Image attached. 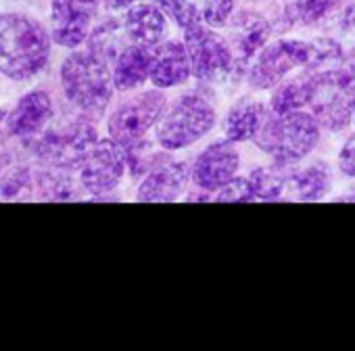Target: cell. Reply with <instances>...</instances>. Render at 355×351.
Wrapping results in <instances>:
<instances>
[{
	"mask_svg": "<svg viewBox=\"0 0 355 351\" xmlns=\"http://www.w3.org/2000/svg\"><path fill=\"white\" fill-rule=\"evenodd\" d=\"M51 57V36L32 17L0 15V74L24 82L38 76Z\"/></svg>",
	"mask_w": 355,
	"mask_h": 351,
	"instance_id": "1",
	"label": "cell"
},
{
	"mask_svg": "<svg viewBox=\"0 0 355 351\" xmlns=\"http://www.w3.org/2000/svg\"><path fill=\"white\" fill-rule=\"evenodd\" d=\"M61 86L78 115L98 121L113 99V71L90 49L71 53L61 65Z\"/></svg>",
	"mask_w": 355,
	"mask_h": 351,
	"instance_id": "2",
	"label": "cell"
},
{
	"mask_svg": "<svg viewBox=\"0 0 355 351\" xmlns=\"http://www.w3.org/2000/svg\"><path fill=\"white\" fill-rule=\"evenodd\" d=\"M320 140L322 128L307 109L284 115L270 111L261 130L253 138V144L276 163L297 165L318 148Z\"/></svg>",
	"mask_w": 355,
	"mask_h": 351,
	"instance_id": "3",
	"label": "cell"
},
{
	"mask_svg": "<svg viewBox=\"0 0 355 351\" xmlns=\"http://www.w3.org/2000/svg\"><path fill=\"white\" fill-rule=\"evenodd\" d=\"M216 123L218 111L211 101L199 92H184L167 103L155 126V142L169 153H180L211 134Z\"/></svg>",
	"mask_w": 355,
	"mask_h": 351,
	"instance_id": "4",
	"label": "cell"
},
{
	"mask_svg": "<svg viewBox=\"0 0 355 351\" xmlns=\"http://www.w3.org/2000/svg\"><path fill=\"white\" fill-rule=\"evenodd\" d=\"M26 146L46 165L80 169L82 161L98 142L94 121L76 115L57 126H46L40 134L26 138Z\"/></svg>",
	"mask_w": 355,
	"mask_h": 351,
	"instance_id": "5",
	"label": "cell"
},
{
	"mask_svg": "<svg viewBox=\"0 0 355 351\" xmlns=\"http://www.w3.org/2000/svg\"><path fill=\"white\" fill-rule=\"evenodd\" d=\"M182 40L187 44L191 65H193V78L203 84H218L230 78L236 71V59L234 51L220 30L197 24L182 32Z\"/></svg>",
	"mask_w": 355,
	"mask_h": 351,
	"instance_id": "6",
	"label": "cell"
},
{
	"mask_svg": "<svg viewBox=\"0 0 355 351\" xmlns=\"http://www.w3.org/2000/svg\"><path fill=\"white\" fill-rule=\"evenodd\" d=\"M309 61V42L299 38L270 40L249 63L245 80L251 90L268 92L288 76L303 71Z\"/></svg>",
	"mask_w": 355,
	"mask_h": 351,
	"instance_id": "7",
	"label": "cell"
},
{
	"mask_svg": "<svg viewBox=\"0 0 355 351\" xmlns=\"http://www.w3.org/2000/svg\"><path fill=\"white\" fill-rule=\"evenodd\" d=\"M167 103L169 99L165 90L155 86L130 94L111 111L107 121L109 136L125 148L140 142L150 130H155Z\"/></svg>",
	"mask_w": 355,
	"mask_h": 351,
	"instance_id": "8",
	"label": "cell"
},
{
	"mask_svg": "<svg viewBox=\"0 0 355 351\" xmlns=\"http://www.w3.org/2000/svg\"><path fill=\"white\" fill-rule=\"evenodd\" d=\"M355 82H351L343 69L315 74V90L309 103V113L320 123L322 132L338 134L353 121Z\"/></svg>",
	"mask_w": 355,
	"mask_h": 351,
	"instance_id": "9",
	"label": "cell"
},
{
	"mask_svg": "<svg viewBox=\"0 0 355 351\" xmlns=\"http://www.w3.org/2000/svg\"><path fill=\"white\" fill-rule=\"evenodd\" d=\"M80 185L86 193L103 197L113 193L128 171V153L111 136L98 138L94 148L80 165Z\"/></svg>",
	"mask_w": 355,
	"mask_h": 351,
	"instance_id": "10",
	"label": "cell"
},
{
	"mask_svg": "<svg viewBox=\"0 0 355 351\" xmlns=\"http://www.w3.org/2000/svg\"><path fill=\"white\" fill-rule=\"evenodd\" d=\"M241 163L243 161L236 144L226 138H218L203 146L193 159V185L205 195H216L222 187H226L241 173Z\"/></svg>",
	"mask_w": 355,
	"mask_h": 351,
	"instance_id": "11",
	"label": "cell"
},
{
	"mask_svg": "<svg viewBox=\"0 0 355 351\" xmlns=\"http://www.w3.org/2000/svg\"><path fill=\"white\" fill-rule=\"evenodd\" d=\"M171 155V153H169ZM163 157L155 167H150L136 189V199L142 203H171L178 201L193 185L191 165L182 159Z\"/></svg>",
	"mask_w": 355,
	"mask_h": 351,
	"instance_id": "12",
	"label": "cell"
},
{
	"mask_svg": "<svg viewBox=\"0 0 355 351\" xmlns=\"http://www.w3.org/2000/svg\"><path fill=\"white\" fill-rule=\"evenodd\" d=\"M272 36L274 26L266 15L251 9H239L226 26V38L234 51L236 69L247 71L249 63L272 40Z\"/></svg>",
	"mask_w": 355,
	"mask_h": 351,
	"instance_id": "13",
	"label": "cell"
},
{
	"mask_svg": "<svg viewBox=\"0 0 355 351\" xmlns=\"http://www.w3.org/2000/svg\"><path fill=\"white\" fill-rule=\"evenodd\" d=\"M193 80V65L184 40L165 38L153 46L150 84L161 90H173Z\"/></svg>",
	"mask_w": 355,
	"mask_h": 351,
	"instance_id": "14",
	"label": "cell"
},
{
	"mask_svg": "<svg viewBox=\"0 0 355 351\" xmlns=\"http://www.w3.org/2000/svg\"><path fill=\"white\" fill-rule=\"evenodd\" d=\"M332 182H334L332 167L324 159H313L301 167L291 165L286 176L284 199H293L301 203L322 201L332 191Z\"/></svg>",
	"mask_w": 355,
	"mask_h": 351,
	"instance_id": "15",
	"label": "cell"
},
{
	"mask_svg": "<svg viewBox=\"0 0 355 351\" xmlns=\"http://www.w3.org/2000/svg\"><path fill=\"white\" fill-rule=\"evenodd\" d=\"M270 113V107L261 103L255 96H241L234 101L224 119H222V134L226 140L241 144V142H253L257 132L261 130L266 117Z\"/></svg>",
	"mask_w": 355,
	"mask_h": 351,
	"instance_id": "16",
	"label": "cell"
},
{
	"mask_svg": "<svg viewBox=\"0 0 355 351\" xmlns=\"http://www.w3.org/2000/svg\"><path fill=\"white\" fill-rule=\"evenodd\" d=\"M53 119V101L49 92L44 90H34L26 94L17 107L9 113L7 117V128L9 134L26 140L36 134H40Z\"/></svg>",
	"mask_w": 355,
	"mask_h": 351,
	"instance_id": "17",
	"label": "cell"
},
{
	"mask_svg": "<svg viewBox=\"0 0 355 351\" xmlns=\"http://www.w3.org/2000/svg\"><path fill=\"white\" fill-rule=\"evenodd\" d=\"M167 15L157 3H134L125 9L123 26L130 42L140 46H157L167 36Z\"/></svg>",
	"mask_w": 355,
	"mask_h": 351,
	"instance_id": "18",
	"label": "cell"
},
{
	"mask_svg": "<svg viewBox=\"0 0 355 351\" xmlns=\"http://www.w3.org/2000/svg\"><path fill=\"white\" fill-rule=\"evenodd\" d=\"M92 19H94L92 11L71 7L67 3H61V0H53V11H51L53 40L65 49H78L88 40L92 32Z\"/></svg>",
	"mask_w": 355,
	"mask_h": 351,
	"instance_id": "19",
	"label": "cell"
},
{
	"mask_svg": "<svg viewBox=\"0 0 355 351\" xmlns=\"http://www.w3.org/2000/svg\"><path fill=\"white\" fill-rule=\"evenodd\" d=\"M153 49L130 42L111 65L113 84L119 92H136L150 82Z\"/></svg>",
	"mask_w": 355,
	"mask_h": 351,
	"instance_id": "20",
	"label": "cell"
},
{
	"mask_svg": "<svg viewBox=\"0 0 355 351\" xmlns=\"http://www.w3.org/2000/svg\"><path fill=\"white\" fill-rule=\"evenodd\" d=\"M313 90H315V74L297 71V74L288 76L286 80H282L276 88H272L268 107L276 115L305 111V109H309Z\"/></svg>",
	"mask_w": 355,
	"mask_h": 351,
	"instance_id": "21",
	"label": "cell"
},
{
	"mask_svg": "<svg viewBox=\"0 0 355 351\" xmlns=\"http://www.w3.org/2000/svg\"><path fill=\"white\" fill-rule=\"evenodd\" d=\"M340 0H280V19L293 28H313L328 22Z\"/></svg>",
	"mask_w": 355,
	"mask_h": 351,
	"instance_id": "22",
	"label": "cell"
},
{
	"mask_svg": "<svg viewBox=\"0 0 355 351\" xmlns=\"http://www.w3.org/2000/svg\"><path fill=\"white\" fill-rule=\"evenodd\" d=\"M128 44H130V38H128L125 26H123V22H117V19L103 22L88 36V49L96 57L107 61L109 65L115 63V59L121 55V51Z\"/></svg>",
	"mask_w": 355,
	"mask_h": 351,
	"instance_id": "23",
	"label": "cell"
},
{
	"mask_svg": "<svg viewBox=\"0 0 355 351\" xmlns=\"http://www.w3.org/2000/svg\"><path fill=\"white\" fill-rule=\"evenodd\" d=\"M288 167L291 165L272 161L270 165L255 167L247 173L257 201H280V199H284Z\"/></svg>",
	"mask_w": 355,
	"mask_h": 351,
	"instance_id": "24",
	"label": "cell"
},
{
	"mask_svg": "<svg viewBox=\"0 0 355 351\" xmlns=\"http://www.w3.org/2000/svg\"><path fill=\"white\" fill-rule=\"evenodd\" d=\"M343 59H345V51L340 42L328 36H320V38L309 40V61L303 71L324 74V71L340 69Z\"/></svg>",
	"mask_w": 355,
	"mask_h": 351,
	"instance_id": "25",
	"label": "cell"
},
{
	"mask_svg": "<svg viewBox=\"0 0 355 351\" xmlns=\"http://www.w3.org/2000/svg\"><path fill=\"white\" fill-rule=\"evenodd\" d=\"M71 169L65 167H55L49 165L44 171L38 173V187L42 193V199H51V201H67L73 199V180L69 176Z\"/></svg>",
	"mask_w": 355,
	"mask_h": 351,
	"instance_id": "26",
	"label": "cell"
},
{
	"mask_svg": "<svg viewBox=\"0 0 355 351\" xmlns=\"http://www.w3.org/2000/svg\"><path fill=\"white\" fill-rule=\"evenodd\" d=\"M155 3L182 32L191 26L203 24V0H155Z\"/></svg>",
	"mask_w": 355,
	"mask_h": 351,
	"instance_id": "27",
	"label": "cell"
},
{
	"mask_svg": "<svg viewBox=\"0 0 355 351\" xmlns=\"http://www.w3.org/2000/svg\"><path fill=\"white\" fill-rule=\"evenodd\" d=\"M239 11V0H203V24L222 30Z\"/></svg>",
	"mask_w": 355,
	"mask_h": 351,
	"instance_id": "28",
	"label": "cell"
},
{
	"mask_svg": "<svg viewBox=\"0 0 355 351\" xmlns=\"http://www.w3.org/2000/svg\"><path fill=\"white\" fill-rule=\"evenodd\" d=\"M214 199L222 201V203H251V201H257L249 176H241V173L236 176L234 180H230L226 187H222L216 193Z\"/></svg>",
	"mask_w": 355,
	"mask_h": 351,
	"instance_id": "29",
	"label": "cell"
},
{
	"mask_svg": "<svg viewBox=\"0 0 355 351\" xmlns=\"http://www.w3.org/2000/svg\"><path fill=\"white\" fill-rule=\"evenodd\" d=\"M336 165H338V171L343 176L355 180V134H351L343 142V146L338 151V157H336Z\"/></svg>",
	"mask_w": 355,
	"mask_h": 351,
	"instance_id": "30",
	"label": "cell"
},
{
	"mask_svg": "<svg viewBox=\"0 0 355 351\" xmlns=\"http://www.w3.org/2000/svg\"><path fill=\"white\" fill-rule=\"evenodd\" d=\"M340 69L345 71V76H347L351 82H355V44L345 53V59H343Z\"/></svg>",
	"mask_w": 355,
	"mask_h": 351,
	"instance_id": "31",
	"label": "cell"
},
{
	"mask_svg": "<svg viewBox=\"0 0 355 351\" xmlns=\"http://www.w3.org/2000/svg\"><path fill=\"white\" fill-rule=\"evenodd\" d=\"M61 3H67V5H71V7H78V9H86V11L96 13L101 0H61Z\"/></svg>",
	"mask_w": 355,
	"mask_h": 351,
	"instance_id": "32",
	"label": "cell"
},
{
	"mask_svg": "<svg viewBox=\"0 0 355 351\" xmlns=\"http://www.w3.org/2000/svg\"><path fill=\"white\" fill-rule=\"evenodd\" d=\"M103 3L113 11H123V9H130L136 0H103Z\"/></svg>",
	"mask_w": 355,
	"mask_h": 351,
	"instance_id": "33",
	"label": "cell"
},
{
	"mask_svg": "<svg viewBox=\"0 0 355 351\" xmlns=\"http://www.w3.org/2000/svg\"><path fill=\"white\" fill-rule=\"evenodd\" d=\"M7 117H9V115H7V111H5L3 107H0V121H5Z\"/></svg>",
	"mask_w": 355,
	"mask_h": 351,
	"instance_id": "34",
	"label": "cell"
},
{
	"mask_svg": "<svg viewBox=\"0 0 355 351\" xmlns=\"http://www.w3.org/2000/svg\"><path fill=\"white\" fill-rule=\"evenodd\" d=\"M351 126L355 128V103H353V121H351Z\"/></svg>",
	"mask_w": 355,
	"mask_h": 351,
	"instance_id": "35",
	"label": "cell"
},
{
	"mask_svg": "<svg viewBox=\"0 0 355 351\" xmlns=\"http://www.w3.org/2000/svg\"><path fill=\"white\" fill-rule=\"evenodd\" d=\"M249 3H268V0H249Z\"/></svg>",
	"mask_w": 355,
	"mask_h": 351,
	"instance_id": "36",
	"label": "cell"
}]
</instances>
